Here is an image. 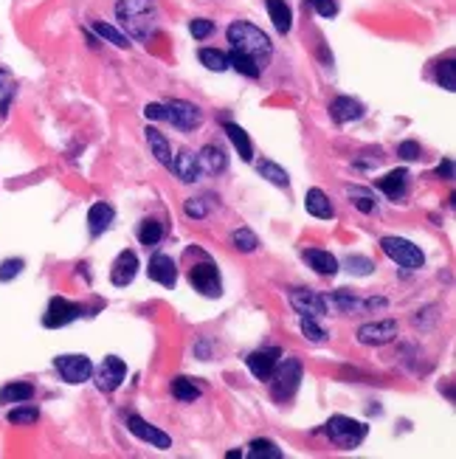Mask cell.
Masks as SVG:
<instances>
[{
  "mask_svg": "<svg viewBox=\"0 0 456 459\" xmlns=\"http://www.w3.org/2000/svg\"><path fill=\"white\" fill-rule=\"evenodd\" d=\"M127 378V364L116 355H107L96 369V386L102 392H116Z\"/></svg>",
  "mask_w": 456,
  "mask_h": 459,
  "instance_id": "obj_10",
  "label": "cell"
},
{
  "mask_svg": "<svg viewBox=\"0 0 456 459\" xmlns=\"http://www.w3.org/2000/svg\"><path fill=\"white\" fill-rule=\"evenodd\" d=\"M246 361H248V369H251V375H254L257 380H268L271 372H274L276 364H279V350H276V347H271V350H257V352H251Z\"/></svg>",
  "mask_w": 456,
  "mask_h": 459,
  "instance_id": "obj_16",
  "label": "cell"
},
{
  "mask_svg": "<svg viewBox=\"0 0 456 459\" xmlns=\"http://www.w3.org/2000/svg\"><path fill=\"white\" fill-rule=\"evenodd\" d=\"M79 316H82V307H79V305H74V302H68V299H62V296H54V299L48 302V310H46V316H43V324H46L48 330H57V327H65V324L76 321Z\"/></svg>",
  "mask_w": 456,
  "mask_h": 459,
  "instance_id": "obj_9",
  "label": "cell"
},
{
  "mask_svg": "<svg viewBox=\"0 0 456 459\" xmlns=\"http://www.w3.org/2000/svg\"><path fill=\"white\" fill-rule=\"evenodd\" d=\"M23 260H6L4 265H0V282H12L15 277H20L23 274Z\"/></svg>",
  "mask_w": 456,
  "mask_h": 459,
  "instance_id": "obj_41",
  "label": "cell"
},
{
  "mask_svg": "<svg viewBox=\"0 0 456 459\" xmlns=\"http://www.w3.org/2000/svg\"><path fill=\"white\" fill-rule=\"evenodd\" d=\"M37 417H40V411L34 406H18V408L9 411L12 425H32V423H37Z\"/></svg>",
  "mask_w": 456,
  "mask_h": 459,
  "instance_id": "obj_37",
  "label": "cell"
},
{
  "mask_svg": "<svg viewBox=\"0 0 456 459\" xmlns=\"http://www.w3.org/2000/svg\"><path fill=\"white\" fill-rule=\"evenodd\" d=\"M93 29H96V34H99L102 40L113 43L116 48H127V46H130V40H127L119 29H113V26H107V23H93Z\"/></svg>",
  "mask_w": 456,
  "mask_h": 459,
  "instance_id": "obj_36",
  "label": "cell"
},
{
  "mask_svg": "<svg viewBox=\"0 0 456 459\" xmlns=\"http://www.w3.org/2000/svg\"><path fill=\"white\" fill-rule=\"evenodd\" d=\"M304 260L310 262V268L321 277H335L338 274V260L330 254V251H321V248H310L304 251Z\"/></svg>",
  "mask_w": 456,
  "mask_h": 459,
  "instance_id": "obj_24",
  "label": "cell"
},
{
  "mask_svg": "<svg viewBox=\"0 0 456 459\" xmlns=\"http://www.w3.org/2000/svg\"><path fill=\"white\" fill-rule=\"evenodd\" d=\"M144 133H147V141H149V149H152V155L158 158V164H163V166H169V164H172V149H169V141L163 138V133H158L155 127H147Z\"/></svg>",
  "mask_w": 456,
  "mask_h": 459,
  "instance_id": "obj_27",
  "label": "cell"
},
{
  "mask_svg": "<svg viewBox=\"0 0 456 459\" xmlns=\"http://www.w3.org/2000/svg\"><path fill=\"white\" fill-rule=\"evenodd\" d=\"M127 428L138 437V439H144V442H149L152 448H161V451H166L169 445H172V437L166 434V431H161V428H155L152 423H147V420H141L138 414H130L127 417Z\"/></svg>",
  "mask_w": 456,
  "mask_h": 459,
  "instance_id": "obj_12",
  "label": "cell"
},
{
  "mask_svg": "<svg viewBox=\"0 0 456 459\" xmlns=\"http://www.w3.org/2000/svg\"><path fill=\"white\" fill-rule=\"evenodd\" d=\"M228 43H232L234 51L251 57L262 71H265V65H268V60L274 54V46H271L268 34L260 32L257 26H251V23H243V20L228 26Z\"/></svg>",
  "mask_w": 456,
  "mask_h": 459,
  "instance_id": "obj_2",
  "label": "cell"
},
{
  "mask_svg": "<svg viewBox=\"0 0 456 459\" xmlns=\"http://www.w3.org/2000/svg\"><path fill=\"white\" fill-rule=\"evenodd\" d=\"M347 268H349L352 274H358V277H369L375 265H372V260L358 257V254H355V257H347Z\"/></svg>",
  "mask_w": 456,
  "mask_h": 459,
  "instance_id": "obj_42",
  "label": "cell"
},
{
  "mask_svg": "<svg viewBox=\"0 0 456 459\" xmlns=\"http://www.w3.org/2000/svg\"><path fill=\"white\" fill-rule=\"evenodd\" d=\"M257 172H260L265 180H271L274 186H285V189L290 186V175H288L279 164H274V161H262V164L257 166Z\"/></svg>",
  "mask_w": 456,
  "mask_h": 459,
  "instance_id": "obj_30",
  "label": "cell"
},
{
  "mask_svg": "<svg viewBox=\"0 0 456 459\" xmlns=\"http://www.w3.org/2000/svg\"><path fill=\"white\" fill-rule=\"evenodd\" d=\"M9 102H12V99H9V96H6V99H4V102H0V116H6V113H9Z\"/></svg>",
  "mask_w": 456,
  "mask_h": 459,
  "instance_id": "obj_50",
  "label": "cell"
},
{
  "mask_svg": "<svg viewBox=\"0 0 456 459\" xmlns=\"http://www.w3.org/2000/svg\"><path fill=\"white\" fill-rule=\"evenodd\" d=\"M189 282L194 291H200L208 299H217L222 293V282H220V271L214 262H200L189 271Z\"/></svg>",
  "mask_w": 456,
  "mask_h": 459,
  "instance_id": "obj_7",
  "label": "cell"
},
{
  "mask_svg": "<svg viewBox=\"0 0 456 459\" xmlns=\"http://www.w3.org/2000/svg\"><path fill=\"white\" fill-rule=\"evenodd\" d=\"M271 394L274 400L285 403L296 394L299 383H302V361L299 358H285L282 364H276V369L271 372Z\"/></svg>",
  "mask_w": 456,
  "mask_h": 459,
  "instance_id": "obj_3",
  "label": "cell"
},
{
  "mask_svg": "<svg viewBox=\"0 0 456 459\" xmlns=\"http://www.w3.org/2000/svg\"><path fill=\"white\" fill-rule=\"evenodd\" d=\"M405 186H408V172L405 169H391L386 178L377 180V189L391 200H400L405 194Z\"/></svg>",
  "mask_w": 456,
  "mask_h": 459,
  "instance_id": "obj_20",
  "label": "cell"
},
{
  "mask_svg": "<svg viewBox=\"0 0 456 459\" xmlns=\"http://www.w3.org/2000/svg\"><path fill=\"white\" fill-rule=\"evenodd\" d=\"M304 208H307V214H313V217H318V220L335 217V208H333L330 197H327L321 189H307V194H304Z\"/></svg>",
  "mask_w": 456,
  "mask_h": 459,
  "instance_id": "obj_19",
  "label": "cell"
},
{
  "mask_svg": "<svg viewBox=\"0 0 456 459\" xmlns=\"http://www.w3.org/2000/svg\"><path fill=\"white\" fill-rule=\"evenodd\" d=\"M349 197H352V203L363 211V214H372L375 211V200H372V194L369 192H363V189H358V186H352L349 189Z\"/></svg>",
  "mask_w": 456,
  "mask_h": 459,
  "instance_id": "obj_39",
  "label": "cell"
},
{
  "mask_svg": "<svg viewBox=\"0 0 456 459\" xmlns=\"http://www.w3.org/2000/svg\"><path fill=\"white\" fill-rule=\"evenodd\" d=\"M307 4L321 15V18H335L338 15V4H335V0H307Z\"/></svg>",
  "mask_w": 456,
  "mask_h": 459,
  "instance_id": "obj_44",
  "label": "cell"
},
{
  "mask_svg": "<svg viewBox=\"0 0 456 459\" xmlns=\"http://www.w3.org/2000/svg\"><path fill=\"white\" fill-rule=\"evenodd\" d=\"M169 169L183 180V183H194L197 178H200V161H197V155L194 152H189V149H180L177 152V158H172V164H169Z\"/></svg>",
  "mask_w": 456,
  "mask_h": 459,
  "instance_id": "obj_18",
  "label": "cell"
},
{
  "mask_svg": "<svg viewBox=\"0 0 456 459\" xmlns=\"http://www.w3.org/2000/svg\"><path fill=\"white\" fill-rule=\"evenodd\" d=\"M232 243H234L237 251H246V254L257 251V246H260V240H257V234L251 232V228H237V232L232 234Z\"/></svg>",
  "mask_w": 456,
  "mask_h": 459,
  "instance_id": "obj_33",
  "label": "cell"
},
{
  "mask_svg": "<svg viewBox=\"0 0 456 459\" xmlns=\"http://www.w3.org/2000/svg\"><path fill=\"white\" fill-rule=\"evenodd\" d=\"M324 302H330L333 307H338L341 313H355V310H361L363 307V302H358L352 293H347V291H338V293H333L330 299H324Z\"/></svg>",
  "mask_w": 456,
  "mask_h": 459,
  "instance_id": "obj_35",
  "label": "cell"
},
{
  "mask_svg": "<svg viewBox=\"0 0 456 459\" xmlns=\"http://www.w3.org/2000/svg\"><path fill=\"white\" fill-rule=\"evenodd\" d=\"M302 333H304V338H310V341H324L327 338V333L318 327V321L316 319H310V316H302Z\"/></svg>",
  "mask_w": 456,
  "mask_h": 459,
  "instance_id": "obj_40",
  "label": "cell"
},
{
  "mask_svg": "<svg viewBox=\"0 0 456 459\" xmlns=\"http://www.w3.org/2000/svg\"><path fill=\"white\" fill-rule=\"evenodd\" d=\"M397 335V321L394 319H383V321H369L358 330V341L363 347H380V344H389L394 341Z\"/></svg>",
  "mask_w": 456,
  "mask_h": 459,
  "instance_id": "obj_11",
  "label": "cell"
},
{
  "mask_svg": "<svg viewBox=\"0 0 456 459\" xmlns=\"http://www.w3.org/2000/svg\"><path fill=\"white\" fill-rule=\"evenodd\" d=\"M147 274H149V279H152V282H158V285H163V288H175V282H177V268H175V260H172V257H166V254H155V257L149 260Z\"/></svg>",
  "mask_w": 456,
  "mask_h": 459,
  "instance_id": "obj_15",
  "label": "cell"
},
{
  "mask_svg": "<svg viewBox=\"0 0 456 459\" xmlns=\"http://www.w3.org/2000/svg\"><path fill=\"white\" fill-rule=\"evenodd\" d=\"M197 161H200V169H206V172H211V175H217V172H222V169L228 166L225 149H222V147H214V144H206V147L200 149Z\"/></svg>",
  "mask_w": 456,
  "mask_h": 459,
  "instance_id": "obj_23",
  "label": "cell"
},
{
  "mask_svg": "<svg viewBox=\"0 0 456 459\" xmlns=\"http://www.w3.org/2000/svg\"><path fill=\"white\" fill-rule=\"evenodd\" d=\"M290 305H293V310L299 316H310V319H321L327 313V302L316 291H293L290 293Z\"/></svg>",
  "mask_w": 456,
  "mask_h": 459,
  "instance_id": "obj_13",
  "label": "cell"
},
{
  "mask_svg": "<svg viewBox=\"0 0 456 459\" xmlns=\"http://www.w3.org/2000/svg\"><path fill=\"white\" fill-rule=\"evenodd\" d=\"M248 459H282V451L271 439H254L251 451H248Z\"/></svg>",
  "mask_w": 456,
  "mask_h": 459,
  "instance_id": "obj_32",
  "label": "cell"
},
{
  "mask_svg": "<svg viewBox=\"0 0 456 459\" xmlns=\"http://www.w3.org/2000/svg\"><path fill=\"white\" fill-rule=\"evenodd\" d=\"M172 394L180 403H192V400L200 397V386H194V380H189V378H175L172 380Z\"/></svg>",
  "mask_w": 456,
  "mask_h": 459,
  "instance_id": "obj_31",
  "label": "cell"
},
{
  "mask_svg": "<svg viewBox=\"0 0 456 459\" xmlns=\"http://www.w3.org/2000/svg\"><path fill=\"white\" fill-rule=\"evenodd\" d=\"M189 32H192V37L194 40H206L211 32H214V26H211V20H203V18H194L192 23H189Z\"/></svg>",
  "mask_w": 456,
  "mask_h": 459,
  "instance_id": "obj_43",
  "label": "cell"
},
{
  "mask_svg": "<svg viewBox=\"0 0 456 459\" xmlns=\"http://www.w3.org/2000/svg\"><path fill=\"white\" fill-rule=\"evenodd\" d=\"M200 62L208 68V71H225L228 68V54H222V51H217V48H203L200 51Z\"/></svg>",
  "mask_w": 456,
  "mask_h": 459,
  "instance_id": "obj_34",
  "label": "cell"
},
{
  "mask_svg": "<svg viewBox=\"0 0 456 459\" xmlns=\"http://www.w3.org/2000/svg\"><path fill=\"white\" fill-rule=\"evenodd\" d=\"M183 211H186L189 217H194V220H203L208 208H206V203H203V200H194V197H189V200H186V206H183Z\"/></svg>",
  "mask_w": 456,
  "mask_h": 459,
  "instance_id": "obj_46",
  "label": "cell"
},
{
  "mask_svg": "<svg viewBox=\"0 0 456 459\" xmlns=\"http://www.w3.org/2000/svg\"><path fill=\"white\" fill-rule=\"evenodd\" d=\"M330 116L335 124H349V121H358L363 116V105L352 96H338L330 105Z\"/></svg>",
  "mask_w": 456,
  "mask_h": 459,
  "instance_id": "obj_17",
  "label": "cell"
},
{
  "mask_svg": "<svg viewBox=\"0 0 456 459\" xmlns=\"http://www.w3.org/2000/svg\"><path fill=\"white\" fill-rule=\"evenodd\" d=\"M163 119L172 121L177 130H194L200 121H203V113L197 105L192 102H183V99H172L163 105Z\"/></svg>",
  "mask_w": 456,
  "mask_h": 459,
  "instance_id": "obj_6",
  "label": "cell"
},
{
  "mask_svg": "<svg viewBox=\"0 0 456 459\" xmlns=\"http://www.w3.org/2000/svg\"><path fill=\"white\" fill-rule=\"evenodd\" d=\"M144 116H147V119H155V121H158V119H163V105L149 102V105L144 107Z\"/></svg>",
  "mask_w": 456,
  "mask_h": 459,
  "instance_id": "obj_48",
  "label": "cell"
},
{
  "mask_svg": "<svg viewBox=\"0 0 456 459\" xmlns=\"http://www.w3.org/2000/svg\"><path fill=\"white\" fill-rule=\"evenodd\" d=\"M135 274H138V257H135V251H121L116 257L113 268H110V282L116 288H127L135 279Z\"/></svg>",
  "mask_w": 456,
  "mask_h": 459,
  "instance_id": "obj_14",
  "label": "cell"
},
{
  "mask_svg": "<svg viewBox=\"0 0 456 459\" xmlns=\"http://www.w3.org/2000/svg\"><path fill=\"white\" fill-rule=\"evenodd\" d=\"M436 178H442V180H453V161H450V158H445V161L436 166Z\"/></svg>",
  "mask_w": 456,
  "mask_h": 459,
  "instance_id": "obj_47",
  "label": "cell"
},
{
  "mask_svg": "<svg viewBox=\"0 0 456 459\" xmlns=\"http://www.w3.org/2000/svg\"><path fill=\"white\" fill-rule=\"evenodd\" d=\"M436 79H439V85H442L445 91H456V71H453V60L439 62V68H436Z\"/></svg>",
  "mask_w": 456,
  "mask_h": 459,
  "instance_id": "obj_38",
  "label": "cell"
},
{
  "mask_svg": "<svg viewBox=\"0 0 456 459\" xmlns=\"http://www.w3.org/2000/svg\"><path fill=\"white\" fill-rule=\"evenodd\" d=\"M327 437H330V442H335L338 448L349 451V448H358V445L366 439V425H363L361 420L335 414V417L327 420Z\"/></svg>",
  "mask_w": 456,
  "mask_h": 459,
  "instance_id": "obj_4",
  "label": "cell"
},
{
  "mask_svg": "<svg viewBox=\"0 0 456 459\" xmlns=\"http://www.w3.org/2000/svg\"><path fill=\"white\" fill-rule=\"evenodd\" d=\"M110 222H113V206H107V203H93L90 211H88V228H90V234H93V237L105 234L107 228H110Z\"/></svg>",
  "mask_w": 456,
  "mask_h": 459,
  "instance_id": "obj_22",
  "label": "cell"
},
{
  "mask_svg": "<svg viewBox=\"0 0 456 459\" xmlns=\"http://www.w3.org/2000/svg\"><path fill=\"white\" fill-rule=\"evenodd\" d=\"M6 85H9V71L0 68V88H6Z\"/></svg>",
  "mask_w": 456,
  "mask_h": 459,
  "instance_id": "obj_49",
  "label": "cell"
},
{
  "mask_svg": "<svg viewBox=\"0 0 456 459\" xmlns=\"http://www.w3.org/2000/svg\"><path fill=\"white\" fill-rule=\"evenodd\" d=\"M32 397H34V386L26 380H18L0 389V403H29Z\"/></svg>",
  "mask_w": 456,
  "mask_h": 459,
  "instance_id": "obj_26",
  "label": "cell"
},
{
  "mask_svg": "<svg viewBox=\"0 0 456 459\" xmlns=\"http://www.w3.org/2000/svg\"><path fill=\"white\" fill-rule=\"evenodd\" d=\"M54 366L62 375V380L65 383H74V386L76 383H85L93 375V364H90L88 355H60L54 361Z\"/></svg>",
  "mask_w": 456,
  "mask_h": 459,
  "instance_id": "obj_8",
  "label": "cell"
},
{
  "mask_svg": "<svg viewBox=\"0 0 456 459\" xmlns=\"http://www.w3.org/2000/svg\"><path fill=\"white\" fill-rule=\"evenodd\" d=\"M116 18L127 29L130 37L147 40L158 23V6H155V0H119Z\"/></svg>",
  "mask_w": 456,
  "mask_h": 459,
  "instance_id": "obj_1",
  "label": "cell"
},
{
  "mask_svg": "<svg viewBox=\"0 0 456 459\" xmlns=\"http://www.w3.org/2000/svg\"><path fill=\"white\" fill-rule=\"evenodd\" d=\"M380 248H383V254H386L391 262H397V265L405 268V271H417V268H422V262H425L420 246H414L411 240H403V237H383V240H380Z\"/></svg>",
  "mask_w": 456,
  "mask_h": 459,
  "instance_id": "obj_5",
  "label": "cell"
},
{
  "mask_svg": "<svg viewBox=\"0 0 456 459\" xmlns=\"http://www.w3.org/2000/svg\"><path fill=\"white\" fill-rule=\"evenodd\" d=\"M265 6H268V15H271V20H274V29H276L279 34H288L290 26H293V12H290V6L285 4V0H265Z\"/></svg>",
  "mask_w": 456,
  "mask_h": 459,
  "instance_id": "obj_25",
  "label": "cell"
},
{
  "mask_svg": "<svg viewBox=\"0 0 456 459\" xmlns=\"http://www.w3.org/2000/svg\"><path fill=\"white\" fill-rule=\"evenodd\" d=\"M225 459H243V453H240V451H228Z\"/></svg>",
  "mask_w": 456,
  "mask_h": 459,
  "instance_id": "obj_51",
  "label": "cell"
},
{
  "mask_svg": "<svg viewBox=\"0 0 456 459\" xmlns=\"http://www.w3.org/2000/svg\"><path fill=\"white\" fill-rule=\"evenodd\" d=\"M222 130H225V135H228V138H232V144H234V149L240 152V158H243V161H254V144H251L248 133H246L240 124H234V121H225V124H222Z\"/></svg>",
  "mask_w": 456,
  "mask_h": 459,
  "instance_id": "obj_21",
  "label": "cell"
},
{
  "mask_svg": "<svg viewBox=\"0 0 456 459\" xmlns=\"http://www.w3.org/2000/svg\"><path fill=\"white\" fill-rule=\"evenodd\" d=\"M228 68H234L237 74H243V76H248V79H257V76L262 74V68H260L251 57H246V54H240V51H232V57H228Z\"/></svg>",
  "mask_w": 456,
  "mask_h": 459,
  "instance_id": "obj_28",
  "label": "cell"
},
{
  "mask_svg": "<svg viewBox=\"0 0 456 459\" xmlns=\"http://www.w3.org/2000/svg\"><path fill=\"white\" fill-rule=\"evenodd\" d=\"M163 240V225L158 222V220H144L141 225H138V243L141 246H158Z\"/></svg>",
  "mask_w": 456,
  "mask_h": 459,
  "instance_id": "obj_29",
  "label": "cell"
},
{
  "mask_svg": "<svg viewBox=\"0 0 456 459\" xmlns=\"http://www.w3.org/2000/svg\"><path fill=\"white\" fill-rule=\"evenodd\" d=\"M397 155H400V158H405V161H417V158L422 155V149H420V144H417V141H403V144L397 147Z\"/></svg>",
  "mask_w": 456,
  "mask_h": 459,
  "instance_id": "obj_45",
  "label": "cell"
}]
</instances>
